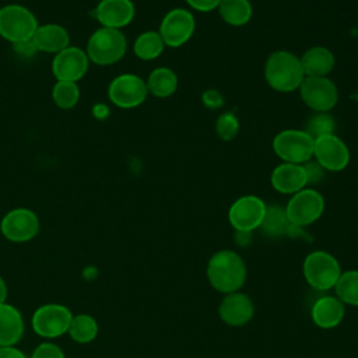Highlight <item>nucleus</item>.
<instances>
[{"mask_svg":"<svg viewBox=\"0 0 358 358\" xmlns=\"http://www.w3.org/2000/svg\"><path fill=\"white\" fill-rule=\"evenodd\" d=\"M53 101L62 109L73 108L80 96V91L76 83L73 81H59L52 91Z\"/></svg>","mask_w":358,"mask_h":358,"instance_id":"c756f323","label":"nucleus"},{"mask_svg":"<svg viewBox=\"0 0 358 358\" xmlns=\"http://www.w3.org/2000/svg\"><path fill=\"white\" fill-rule=\"evenodd\" d=\"M264 78L273 90L292 92L302 84L305 73L296 55L289 50H275L266 60Z\"/></svg>","mask_w":358,"mask_h":358,"instance_id":"f03ea898","label":"nucleus"},{"mask_svg":"<svg viewBox=\"0 0 358 358\" xmlns=\"http://www.w3.org/2000/svg\"><path fill=\"white\" fill-rule=\"evenodd\" d=\"M109 99L119 108L130 109L141 105L148 94L147 84L134 74H122L109 85Z\"/></svg>","mask_w":358,"mask_h":358,"instance_id":"ddd939ff","label":"nucleus"},{"mask_svg":"<svg viewBox=\"0 0 358 358\" xmlns=\"http://www.w3.org/2000/svg\"><path fill=\"white\" fill-rule=\"evenodd\" d=\"M312 320L320 329L337 327L344 317V303L337 296H320L312 305Z\"/></svg>","mask_w":358,"mask_h":358,"instance_id":"6ab92c4d","label":"nucleus"},{"mask_svg":"<svg viewBox=\"0 0 358 358\" xmlns=\"http://www.w3.org/2000/svg\"><path fill=\"white\" fill-rule=\"evenodd\" d=\"M67 331L74 341L90 343L96 337L98 324L90 315H78L71 319Z\"/></svg>","mask_w":358,"mask_h":358,"instance_id":"cd10ccee","label":"nucleus"},{"mask_svg":"<svg viewBox=\"0 0 358 358\" xmlns=\"http://www.w3.org/2000/svg\"><path fill=\"white\" fill-rule=\"evenodd\" d=\"M201 102L208 109H220L224 106V96L217 90H207L201 94Z\"/></svg>","mask_w":358,"mask_h":358,"instance_id":"473e14b6","label":"nucleus"},{"mask_svg":"<svg viewBox=\"0 0 358 358\" xmlns=\"http://www.w3.org/2000/svg\"><path fill=\"white\" fill-rule=\"evenodd\" d=\"M0 227L7 239L13 242H25L38 234L39 221L31 210L15 208L4 215Z\"/></svg>","mask_w":358,"mask_h":358,"instance_id":"4468645a","label":"nucleus"},{"mask_svg":"<svg viewBox=\"0 0 358 358\" xmlns=\"http://www.w3.org/2000/svg\"><path fill=\"white\" fill-rule=\"evenodd\" d=\"M147 90L157 98H168L178 88V77L168 67H157L151 71L147 80Z\"/></svg>","mask_w":358,"mask_h":358,"instance_id":"5701e85b","label":"nucleus"},{"mask_svg":"<svg viewBox=\"0 0 358 358\" xmlns=\"http://www.w3.org/2000/svg\"><path fill=\"white\" fill-rule=\"evenodd\" d=\"M306 172V178H308V183H316L320 179H323L324 176V169L313 159H309L308 162L302 164Z\"/></svg>","mask_w":358,"mask_h":358,"instance_id":"72a5a7b5","label":"nucleus"},{"mask_svg":"<svg viewBox=\"0 0 358 358\" xmlns=\"http://www.w3.org/2000/svg\"><path fill=\"white\" fill-rule=\"evenodd\" d=\"M302 271L306 282L317 291L334 288L343 273L337 259L324 250H315L309 253L303 260Z\"/></svg>","mask_w":358,"mask_h":358,"instance_id":"7ed1b4c3","label":"nucleus"},{"mask_svg":"<svg viewBox=\"0 0 358 358\" xmlns=\"http://www.w3.org/2000/svg\"><path fill=\"white\" fill-rule=\"evenodd\" d=\"M187 6H190L193 10H197L200 13H208L215 8H218L221 0H185Z\"/></svg>","mask_w":358,"mask_h":358,"instance_id":"f704fd0d","label":"nucleus"},{"mask_svg":"<svg viewBox=\"0 0 358 358\" xmlns=\"http://www.w3.org/2000/svg\"><path fill=\"white\" fill-rule=\"evenodd\" d=\"M165 43L155 31H147L137 36L134 42V53L137 57L143 60H152L157 59L164 52Z\"/></svg>","mask_w":358,"mask_h":358,"instance_id":"a878e982","label":"nucleus"},{"mask_svg":"<svg viewBox=\"0 0 358 358\" xmlns=\"http://www.w3.org/2000/svg\"><path fill=\"white\" fill-rule=\"evenodd\" d=\"M207 278L211 287L222 294L239 291L246 281V266L234 250H218L207 263Z\"/></svg>","mask_w":358,"mask_h":358,"instance_id":"f257e3e1","label":"nucleus"},{"mask_svg":"<svg viewBox=\"0 0 358 358\" xmlns=\"http://www.w3.org/2000/svg\"><path fill=\"white\" fill-rule=\"evenodd\" d=\"M196 31V20L186 8H173L165 14L159 25V35L169 48L185 45Z\"/></svg>","mask_w":358,"mask_h":358,"instance_id":"9d476101","label":"nucleus"},{"mask_svg":"<svg viewBox=\"0 0 358 358\" xmlns=\"http://www.w3.org/2000/svg\"><path fill=\"white\" fill-rule=\"evenodd\" d=\"M88 67V56L78 48L60 50L52 63V70L59 81H77Z\"/></svg>","mask_w":358,"mask_h":358,"instance_id":"2eb2a0df","label":"nucleus"},{"mask_svg":"<svg viewBox=\"0 0 358 358\" xmlns=\"http://www.w3.org/2000/svg\"><path fill=\"white\" fill-rule=\"evenodd\" d=\"M324 211L323 196L310 187L294 193L285 206L288 221L295 227H306L317 221Z\"/></svg>","mask_w":358,"mask_h":358,"instance_id":"0eeeda50","label":"nucleus"},{"mask_svg":"<svg viewBox=\"0 0 358 358\" xmlns=\"http://www.w3.org/2000/svg\"><path fill=\"white\" fill-rule=\"evenodd\" d=\"M313 158L324 171L340 172L345 169L350 162V150L347 144L333 133L315 140Z\"/></svg>","mask_w":358,"mask_h":358,"instance_id":"9b49d317","label":"nucleus"},{"mask_svg":"<svg viewBox=\"0 0 358 358\" xmlns=\"http://www.w3.org/2000/svg\"><path fill=\"white\" fill-rule=\"evenodd\" d=\"M298 90L303 103L315 112H329L338 101V90L329 77H305Z\"/></svg>","mask_w":358,"mask_h":358,"instance_id":"1a4fd4ad","label":"nucleus"},{"mask_svg":"<svg viewBox=\"0 0 358 358\" xmlns=\"http://www.w3.org/2000/svg\"><path fill=\"white\" fill-rule=\"evenodd\" d=\"M0 358H27V357L14 347H0Z\"/></svg>","mask_w":358,"mask_h":358,"instance_id":"c9c22d12","label":"nucleus"},{"mask_svg":"<svg viewBox=\"0 0 358 358\" xmlns=\"http://www.w3.org/2000/svg\"><path fill=\"white\" fill-rule=\"evenodd\" d=\"M32 43L35 49L43 52H60L69 45V34L67 31L56 24H48L38 27L32 36Z\"/></svg>","mask_w":358,"mask_h":358,"instance_id":"4be33fe9","label":"nucleus"},{"mask_svg":"<svg viewBox=\"0 0 358 358\" xmlns=\"http://www.w3.org/2000/svg\"><path fill=\"white\" fill-rule=\"evenodd\" d=\"M315 140L299 129H285L273 138V150L282 162L305 164L313 158Z\"/></svg>","mask_w":358,"mask_h":358,"instance_id":"20e7f679","label":"nucleus"},{"mask_svg":"<svg viewBox=\"0 0 358 358\" xmlns=\"http://www.w3.org/2000/svg\"><path fill=\"white\" fill-rule=\"evenodd\" d=\"M255 313V306L252 299L242 292L225 294L224 299L218 306V315L221 320L229 326L239 327L246 324Z\"/></svg>","mask_w":358,"mask_h":358,"instance_id":"dca6fc26","label":"nucleus"},{"mask_svg":"<svg viewBox=\"0 0 358 358\" xmlns=\"http://www.w3.org/2000/svg\"><path fill=\"white\" fill-rule=\"evenodd\" d=\"M266 208L267 206L260 197L253 194L242 196L236 199L228 210L229 224L236 232H252L260 228Z\"/></svg>","mask_w":358,"mask_h":358,"instance_id":"6e6552de","label":"nucleus"},{"mask_svg":"<svg viewBox=\"0 0 358 358\" xmlns=\"http://www.w3.org/2000/svg\"><path fill=\"white\" fill-rule=\"evenodd\" d=\"M73 316L71 312L56 303H49L41 306L32 317V327L41 337H59L69 330Z\"/></svg>","mask_w":358,"mask_h":358,"instance_id":"f8f14e48","label":"nucleus"},{"mask_svg":"<svg viewBox=\"0 0 358 358\" xmlns=\"http://www.w3.org/2000/svg\"><path fill=\"white\" fill-rule=\"evenodd\" d=\"M32 358H64V354L57 345L52 343H43L35 348Z\"/></svg>","mask_w":358,"mask_h":358,"instance_id":"2f4dec72","label":"nucleus"},{"mask_svg":"<svg viewBox=\"0 0 358 358\" xmlns=\"http://www.w3.org/2000/svg\"><path fill=\"white\" fill-rule=\"evenodd\" d=\"M305 77H327L334 69L336 57L324 46H312L299 57Z\"/></svg>","mask_w":358,"mask_h":358,"instance_id":"aec40b11","label":"nucleus"},{"mask_svg":"<svg viewBox=\"0 0 358 358\" xmlns=\"http://www.w3.org/2000/svg\"><path fill=\"white\" fill-rule=\"evenodd\" d=\"M24 331L21 313L11 305H0V347H11L20 341Z\"/></svg>","mask_w":358,"mask_h":358,"instance_id":"412c9836","label":"nucleus"},{"mask_svg":"<svg viewBox=\"0 0 358 358\" xmlns=\"http://www.w3.org/2000/svg\"><path fill=\"white\" fill-rule=\"evenodd\" d=\"M334 291L344 305L358 306V270L343 271L334 285Z\"/></svg>","mask_w":358,"mask_h":358,"instance_id":"bb28decb","label":"nucleus"},{"mask_svg":"<svg viewBox=\"0 0 358 358\" xmlns=\"http://www.w3.org/2000/svg\"><path fill=\"white\" fill-rule=\"evenodd\" d=\"M92 14L103 27L119 29L133 20L134 6L130 0H102Z\"/></svg>","mask_w":358,"mask_h":358,"instance_id":"a211bd4d","label":"nucleus"},{"mask_svg":"<svg viewBox=\"0 0 358 358\" xmlns=\"http://www.w3.org/2000/svg\"><path fill=\"white\" fill-rule=\"evenodd\" d=\"M36 29V20L28 8L10 4L0 10V35L14 45L31 41Z\"/></svg>","mask_w":358,"mask_h":358,"instance_id":"39448f33","label":"nucleus"},{"mask_svg":"<svg viewBox=\"0 0 358 358\" xmlns=\"http://www.w3.org/2000/svg\"><path fill=\"white\" fill-rule=\"evenodd\" d=\"M334 127H336V122H334V119L327 112H315V115H312L306 120L303 130L313 140H316V138H319L322 136L333 134L334 133Z\"/></svg>","mask_w":358,"mask_h":358,"instance_id":"c85d7f7f","label":"nucleus"},{"mask_svg":"<svg viewBox=\"0 0 358 358\" xmlns=\"http://www.w3.org/2000/svg\"><path fill=\"white\" fill-rule=\"evenodd\" d=\"M291 222L287 218L285 208L280 206H267L263 222L260 225L262 231L268 236H281L288 234Z\"/></svg>","mask_w":358,"mask_h":358,"instance_id":"393cba45","label":"nucleus"},{"mask_svg":"<svg viewBox=\"0 0 358 358\" xmlns=\"http://www.w3.org/2000/svg\"><path fill=\"white\" fill-rule=\"evenodd\" d=\"M126 52V38L115 28H101L92 34L88 41L87 55L95 63L101 66L116 63L123 57Z\"/></svg>","mask_w":358,"mask_h":358,"instance_id":"423d86ee","label":"nucleus"},{"mask_svg":"<svg viewBox=\"0 0 358 358\" xmlns=\"http://www.w3.org/2000/svg\"><path fill=\"white\" fill-rule=\"evenodd\" d=\"M215 133L224 141L234 140L239 133V120L232 112H224L215 120Z\"/></svg>","mask_w":358,"mask_h":358,"instance_id":"7c9ffc66","label":"nucleus"},{"mask_svg":"<svg viewBox=\"0 0 358 358\" xmlns=\"http://www.w3.org/2000/svg\"><path fill=\"white\" fill-rule=\"evenodd\" d=\"M218 11L227 24L232 27H242L250 21L253 7L249 0H221Z\"/></svg>","mask_w":358,"mask_h":358,"instance_id":"b1692460","label":"nucleus"},{"mask_svg":"<svg viewBox=\"0 0 358 358\" xmlns=\"http://www.w3.org/2000/svg\"><path fill=\"white\" fill-rule=\"evenodd\" d=\"M6 298H7V287L4 284V280L0 277V305L4 303Z\"/></svg>","mask_w":358,"mask_h":358,"instance_id":"e433bc0d","label":"nucleus"},{"mask_svg":"<svg viewBox=\"0 0 358 358\" xmlns=\"http://www.w3.org/2000/svg\"><path fill=\"white\" fill-rule=\"evenodd\" d=\"M270 183L278 193L292 196L308 185L305 168L301 164L281 162L273 169L270 175Z\"/></svg>","mask_w":358,"mask_h":358,"instance_id":"f3484780","label":"nucleus"}]
</instances>
